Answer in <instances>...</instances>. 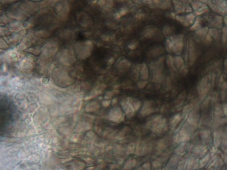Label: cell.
Here are the masks:
<instances>
[{"label":"cell","instance_id":"cell-1","mask_svg":"<svg viewBox=\"0 0 227 170\" xmlns=\"http://www.w3.org/2000/svg\"><path fill=\"white\" fill-rule=\"evenodd\" d=\"M210 6L216 13L221 15H227V1H202Z\"/></svg>","mask_w":227,"mask_h":170},{"label":"cell","instance_id":"cell-2","mask_svg":"<svg viewBox=\"0 0 227 170\" xmlns=\"http://www.w3.org/2000/svg\"><path fill=\"white\" fill-rule=\"evenodd\" d=\"M211 79L210 75H206L203 77L198 85V92L200 99L204 98L206 94L208 93L210 88V84L209 83Z\"/></svg>","mask_w":227,"mask_h":170},{"label":"cell","instance_id":"cell-3","mask_svg":"<svg viewBox=\"0 0 227 170\" xmlns=\"http://www.w3.org/2000/svg\"><path fill=\"white\" fill-rule=\"evenodd\" d=\"M191 4L192 9L194 10L195 16H199L209 12L208 5L203 1H192Z\"/></svg>","mask_w":227,"mask_h":170},{"label":"cell","instance_id":"cell-4","mask_svg":"<svg viewBox=\"0 0 227 170\" xmlns=\"http://www.w3.org/2000/svg\"><path fill=\"white\" fill-rule=\"evenodd\" d=\"M173 42L172 51L177 55L180 54L184 47V37L182 35H178L171 40Z\"/></svg>","mask_w":227,"mask_h":170},{"label":"cell","instance_id":"cell-5","mask_svg":"<svg viewBox=\"0 0 227 170\" xmlns=\"http://www.w3.org/2000/svg\"><path fill=\"white\" fill-rule=\"evenodd\" d=\"M197 51L195 44L191 40L189 45V58L190 63H194L197 58Z\"/></svg>","mask_w":227,"mask_h":170},{"label":"cell","instance_id":"cell-6","mask_svg":"<svg viewBox=\"0 0 227 170\" xmlns=\"http://www.w3.org/2000/svg\"><path fill=\"white\" fill-rule=\"evenodd\" d=\"M209 19L211 25L218 28H221L223 22L224 21L222 16L218 15L210 16Z\"/></svg>","mask_w":227,"mask_h":170},{"label":"cell","instance_id":"cell-7","mask_svg":"<svg viewBox=\"0 0 227 170\" xmlns=\"http://www.w3.org/2000/svg\"><path fill=\"white\" fill-rule=\"evenodd\" d=\"M110 117L111 120L114 122H118L122 117V113L120 108H116L111 110Z\"/></svg>","mask_w":227,"mask_h":170},{"label":"cell","instance_id":"cell-8","mask_svg":"<svg viewBox=\"0 0 227 170\" xmlns=\"http://www.w3.org/2000/svg\"><path fill=\"white\" fill-rule=\"evenodd\" d=\"M122 106L125 111V113H126L128 116L129 117L133 116L135 111L132 107V106L130 104L128 100L123 102Z\"/></svg>","mask_w":227,"mask_h":170},{"label":"cell","instance_id":"cell-9","mask_svg":"<svg viewBox=\"0 0 227 170\" xmlns=\"http://www.w3.org/2000/svg\"><path fill=\"white\" fill-rule=\"evenodd\" d=\"M194 13H188L185 16V21L183 23V25L186 26L192 25L196 20V17Z\"/></svg>","mask_w":227,"mask_h":170},{"label":"cell","instance_id":"cell-10","mask_svg":"<svg viewBox=\"0 0 227 170\" xmlns=\"http://www.w3.org/2000/svg\"><path fill=\"white\" fill-rule=\"evenodd\" d=\"M208 34L213 39L215 40H219L221 37L220 30L216 28H210L209 30Z\"/></svg>","mask_w":227,"mask_h":170},{"label":"cell","instance_id":"cell-11","mask_svg":"<svg viewBox=\"0 0 227 170\" xmlns=\"http://www.w3.org/2000/svg\"><path fill=\"white\" fill-rule=\"evenodd\" d=\"M152 111L153 108L151 103L149 101L145 102L143 108L141 110V113H143V115H148L152 113Z\"/></svg>","mask_w":227,"mask_h":170},{"label":"cell","instance_id":"cell-12","mask_svg":"<svg viewBox=\"0 0 227 170\" xmlns=\"http://www.w3.org/2000/svg\"><path fill=\"white\" fill-rule=\"evenodd\" d=\"M141 78L144 80L148 79L149 77V70L146 64H143L140 69Z\"/></svg>","mask_w":227,"mask_h":170},{"label":"cell","instance_id":"cell-13","mask_svg":"<svg viewBox=\"0 0 227 170\" xmlns=\"http://www.w3.org/2000/svg\"><path fill=\"white\" fill-rule=\"evenodd\" d=\"M174 66H175L178 69L181 68L183 67L184 64V60L182 57L180 56H176L173 59Z\"/></svg>","mask_w":227,"mask_h":170},{"label":"cell","instance_id":"cell-14","mask_svg":"<svg viewBox=\"0 0 227 170\" xmlns=\"http://www.w3.org/2000/svg\"><path fill=\"white\" fill-rule=\"evenodd\" d=\"M130 104L132 106L135 111L138 110L141 106V103L139 100L135 98H130L128 99Z\"/></svg>","mask_w":227,"mask_h":170},{"label":"cell","instance_id":"cell-15","mask_svg":"<svg viewBox=\"0 0 227 170\" xmlns=\"http://www.w3.org/2000/svg\"><path fill=\"white\" fill-rule=\"evenodd\" d=\"M209 29L207 27H202L195 31L196 35L199 37H204L208 33Z\"/></svg>","mask_w":227,"mask_h":170},{"label":"cell","instance_id":"cell-16","mask_svg":"<svg viewBox=\"0 0 227 170\" xmlns=\"http://www.w3.org/2000/svg\"><path fill=\"white\" fill-rule=\"evenodd\" d=\"M202 28L201 27V21L200 18H197L196 19L195 22H194V24L191 25L190 27V30L192 31H195L198 30L199 29Z\"/></svg>","mask_w":227,"mask_h":170},{"label":"cell","instance_id":"cell-17","mask_svg":"<svg viewBox=\"0 0 227 170\" xmlns=\"http://www.w3.org/2000/svg\"><path fill=\"white\" fill-rule=\"evenodd\" d=\"M176 3H174L175 5V9L178 13H182L185 11V7L184 6L183 3H181L179 1H175Z\"/></svg>","mask_w":227,"mask_h":170},{"label":"cell","instance_id":"cell-18","mask_svg":"<svg viewBox=\"0 0 227 170\" xmlns=\"http://www.w3.org/2000/svg\"><path fill=\"white\" fill-rule=\"evenodd\" d=\"M222 43L225 46H227V26L223 27L222 30Z\"/></svg>","mask_w":227,"mask_h":170},{"label":"cell","instance_id":"cell-19","mask_svg":"<svg viewBox=\"0 0 227 170\" xmlns=\"http://www.w3.org/2000/svg\"><path fill=\"white\" fill-rule=\"evenodd\" d=\"M165 45L166 50L168 52H172V49H173V42L171 40L169 39L166 40Z\"/></svg>","mask_w":227,"mask_h":170},{"label":"cell","instance_id":"cell-20","mask_svg":"<svg viewBox=\"0 0 227 170\" xmlns=\"http://www.w3.org/2000/svg\"><path fill=\"white\" fill-rule=\"evenodd\" d=\"M214 135V144L215 146H219L221 142V135L218 132H216Z\"/></svg>","mask_w":227,"mask_h":170},{"label":"cell","instance_id":"cell-21","mask_svg":"<svg viewBox=\"0 0 227 170\" xmlns=\"http://www.w3.org/2000/svg\"><path fill=\"white\" fill-rule=\"evenodd\" d=\"M180 116L176 115L172 119V121H171V124L172 125H175L176 124H177V123L179 122V121H180Z\"/></svg>","mask_w":227,"mask_h":170},{"label":"cell","instance_id":"cell-22","mask_svg":"<svg viewBox=\"0 0 227 170\" xmlns=\"http://www.w3.org/2000/svg\"><path fill=\"white\" fill-rule=\"evenodd\" d=\"M176 19L178 21L183 24V23L184 22V21H185V16L178 15L176 16Z\"/></svg>","mask_w":227,"mask_h":170},{"label":"cell","instance_id":"cell-23","mask_svg":"<svg viewBox=\"0 0 227 170\" xmlns=\"http://www.w3.org/2000/svg\"><path fill=\"white\" fill-rule=\"evenodd\" d=\"M222 109L219 106H216V108L215 109V114L216 115H220L222 114Z\"/></svg>","mask_w":227,"mask_h":170},{"label":"cell","instance_id":"cell-24","mask_svg":"<svg viewBox=\"0 0 227 170\" xmlns=\"http://www.w3.org/2000/svg\"><path fill=\"white\" fill-rule=\"evenodd\" d=\"M147 82L145 80L141 81V82H139V84H138V87L140 89L144 88V87L147 84Z\"/></svg>","mask_w":227,"mask_h":170},{"label":"cell","instance_id":"cell-25","mask_svg":"<svg viewBox=\"0 0 227 170\" xmlns=\"http://www.w3.org/2000/svg\"><path fill=\"white\" fill-rule=\"evenodd\" d=\"M204 37L205 38V40L208 43H211L212 41V40H213V38L211 37V36L208 33L207 34V35Z\"/></svg>","mask_w":227,"mask_h":170},{"label":"cell","instance_id":"cell-26","mask_svg":"<svg viewBox=\"0 0 227 170\" xmlns=\"http://www.w3.org/2000/svg\"><path fill=\"white\" fill-rule=\"evenodd\" d=\"M127 13V10L125 8H121L120 11V14H121V16L124 15L125 14H126Z\"/></svg>","mask_w":227,"mask_h":170},{"label":"cell","instance_id":"cell-27","mask_svg":"<svg viewBox=\"0 0 227 170\" xmlns=\"http://www.w3.org/2000/svg\"><path fill=\"white\" fill-rule=\"evenodd\" d=\"M223 112L225 115H227V104H225L223 105Z\"/></svg>","mask_w":227,"mask_h":170},{"label":"cell","instance_id":"cell-28","mask_svg":"<svg viewBox=\"0 0 227 170\" xmlns=\"http://www.w3.org/2000/svg\"><path fill=\"white\" fill-rule=\"evenodd\" d=\"M224 144H223V148L225 151H227V140H226L225 142H224Z\"/></svg>","mask_w":227,"mask_h":170},{"label":"cell","instance_id":"cell-29","mask_svg":"<svg viewBox=\"0 0 227 170\" xmlns=\"http://www.w3.org/2000/svg\"><path fill=\"white\" fill-rule=\"evenodd\" d=\"M129 47L131 49L134 50L136 48V46L135 44H131L129 45Z\"/></svg>","mask_w":227,"mask_h":170},{"label":"cell","instance_id":"cell-30","mask_svg":"<svg viewBox=\"0 0 227 170\" xmlns=\"http://www.w3.org/2000/svg\"><path fill=\"white\" fill-rule=\"evenodd\" d=\"M223 21H224V22H225V24H226L227 26V15L226 16H225V18H224Z\"/></svg>","mask_w":227,"mask_h":170},{"label":"cell","instance_id":"cell-31","mask_svg":"<svg viewBox=\"0 0 227 170\" xmlns=\"http://www.w3.org/2000/svg\"><path fill=\"white\" fill-rule=\"evenodd\" d=\"M224 65H225V67H226V68H227V59H226V60L225 61V63H224Z\"/></svg>","mask_w":227,"mask_h":170}]
</instances>
